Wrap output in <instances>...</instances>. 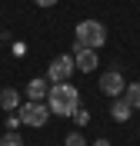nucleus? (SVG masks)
<instances>
[{"label":"nucleus","mask_w":140,"mask_h":146,"mask_svg":"<svg viewBox=\"0 0 140 146\" xmlns=\"http://www.w3.org/2000/svg\"><path fill=\"white\" fill-rule=\"evenodd\" d=\"M33 3H37V7H54L57 0H33Z\"/></svg>","instance_id":"nucleus-14"},{"label":"nucleus","mask_w":140,"mask_h":146,"mask_svg":"<svg viewBox=\"0 0 140 146\" xmlns=\"http://www.w3.org/2000/svg\"><path fill=\"white\" fill-rule=\"evenodd\" d=\"M47 106L57 116H74L77 110H80V90H77L74 83H50Z\"/></svg>","instance_id":"nucleus-1"},{"label":"nucleus","mask_w":140,"mask_h":146,"mask_svg":"<svg viewBox=\"0 0 140 146\" xmlns=\"http://www.w3.org/2000/svg\"><path fill=\"white\" fill-rule=\"evenodd\" d=\"M97 146H110V143H107V139H97Z\"/></svg>","instance_id":"nucleus-15"},{"label":"nucleus","mask_w":140,"mask_h":146,"mask_svg":"<svg viewBox=\"0 0 140 146\" xmlns=\"http://www.w3.org/2000/svg\"><path fill=\"white\" fill-rule=\"evenodd\" d=\"M74 63H77V70L93 73L97 70V50H87V46H77L74 43Z\"/></svg>","instance_id":"nucleus-6"},{"label":"nucleus","mask_w":140,"mask_h":146,"mask_svg":"<svg viewBox=\"0 0 140 146\" xmlns=\"http://www.w3.org/2000/svg\"><path fill=\"white\" fill-rule=\"evenodd\" d=\"M17 116H20V123H27V126H44L47 123V116H50V106L47 103H20V110H17Z\"/></svg>","instance_id":"nucleus-4"},{"label":"nucleus","mask_w":140,"mask_h":146,"mask_svg":"<svg viewBox=\"0 0 140 146\" xmlns=\"http://www.w3.org/2000/svg\"><path fill=\"white\" fill-rule=\"evenodd\" d=\"M100 90L107 93V96H113V100H120V96H123V90H127V83H123V73H117V70L100 73Z\"/></svg>","instance_id":"nucleus-5"},{"label":"nucleus","mask_w":140,"mask_h":146,"mask_svg":"<svg viewBox=\"0 0 140 146\" xmlns=\"http://www.w3.org/2000/svg\"><path fill=\"white\" fill-rule=\"evenodd\" d=\"M77 46H87V50H100L103 43H107V27H103L100 20H80L77 23Z\"/></svg>","instance_id":"nucleus-2"},{"label":"nucleus","mask_w":140,"mask_h":146,"mask_svg":"<svg viewBox=\"0 0 140 146\" xmlns=\"http://www.w3.org/2000/svg\"><path fill=\"white\" fill-rule=\"evenodd\" d=\"M47 93H50V80H44V76H37V80L27 83V96L33 103H47Z\"/></svg>","instance_id":"nucleus-7"},{"label":"nucleus","mask_w":140,"mask_h":146,"mask_svg":"<svg viewBox=\"0 0 140 146\" xmlns=\"http://www.w3.org/2000/svg\"><path fill=\"white\" fill-rule=\"evenodd\" d=\"M0 146H23V139H20L17 133H7V136L0 139Z\"/></svg>","instance_id":"nucleus-12"},{"label":"nucleus","mask_w":140,"mask_h":146,"mask_svg":"<svg viewBox=\"0 0 140 146\" xmlns=\"http://www.w3.org/2000/svg\"><path fill=\"white\" fill-rule=\"evenodd\" d=\"M74 123H77V126H87V123H90V113H87V110L80 106V110L74 113Z\"/></svg>","instance_id":"nucleus-11"},{"label":"nucleus","mask_w":140,"mask_h":146,"mask_svg":"<svg viewBox=\"0 0 140 146\" xmlns=\"http://www.w3.org/2000/svg\"><path fill=\"white\" fill-rule=\"evenodd\" d=\"M74 70H77L74 56L60 53V56L50 60V66H47V80H50V83H70V73H74Z\"/></svg>","instance_id":"nucleus-3"},{"label":"nucleus","mask_w":140,"mask_h":146,"mask_svg":"<svg viewBox=\"0 0 140 146\" xmlns=\"http://www.w3.org/2000/svg\"><path fill=\"white\" fill-rule=\"evenodd\" d=\"M130 113H133V106H130L127 100H123V96H120V100H113V106H110V116L117 119V123H127V119H130Z\"/></svg>","instance_id":"nucleus-8"},{"label":"nucleus","mask_w":140,"mask_h":146,"mask_svg":"<svg viewBox=\"0 0 140 146\" xmlns=\"http://www.w3.org/2000/svg\"><path fill=\"white\" fill-rule=\"evenodd\" d=\"M0 106L3 110H20V90H13V86L0 90Z\"/></svg>","instance_id":"nucleus-9"},{"label":"nucleus","mask_w":140,"mask_h":146,"mask_svg":"<svg viewBox=\"0 0 140 146\" xmlns=\"http://www.w3.org/2000/svg\"><path fill=\"white\" fill-rule=\"evenodd\" d=\"M123 100L130 103L133 110H140V80H137V83H127V90H123Z\"/></svg>","instance_id":"nucleus-10"},{"label":"nucleus","mask_w":140,"mask_h":146,"mask_svg":"<svg viewBox=\"0 0 140 146\" xmlns=\"http://www.w3.org/2000/svg\"><path fill=\"white\" fill-rule=\"evenodd\" d=\"M64 146H87V139L80 136V133H70V136L64 139Z\"/></svg>","instance_id":"nucleus-13"}]
</instances>
